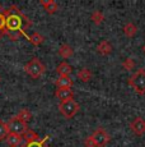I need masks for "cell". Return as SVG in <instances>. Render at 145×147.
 I'll return each mask as SVG.
<instances>
[{
  "label": "cell",
  "mask_w": 145,
  "mask_h": 147,
  "mask_svg": "<svg viewBox=\"0 0 145 147\" xmlns=\"http://www.w3.org/2000/svg\"><path fill=\"white\" fill-rule=\"evenodd\" d=\"M0 81H1V78H0Z\"/></svg>",
  "instance_id": "d4e9b609"
},
{
  "label": "cell",
  "mask_w": 145,
  "mask_h": 147,
  "mask_svg": "<svg viewBox=\"0 0 145 147\" xmlns=\"http://www.w3.org/2000/svg\"><path fill=\"white\" fill-rule=\"evenodd\" d=\"M122 67H124L126 70H132L134 68H135V60H134L132 58L124 59V61H122Z\"/></svg>",
  "instance_id": "603a6c76"
},
{
  "label": "cell",
  "mask_w": 145,
  "mask_h": 147,
  "mask_svg": "<svg viewBox=\"0 0 145 147\" xmlns=\"http://www.w3.org/2000/svg\"><path fill=\"white\" fill-rule=\"evenodd\" d=\"M55 83H56L57 88H71L72 87V80L69 76H59Z\"/></svg>",
  "instance_id": "30bf717a"
},
{
  "label": "cell",
  "mask_w": 145,
  "mask_h": 147,
  "mask_svg": "<svg viewBox=\"0 0 145 147\" xmlns=\"http://www.w3.org/2000/svg\"><path fill=\"white\" fill-rule=\"evenodd\" d=\"M72 54H74V51H72V49L69 46V45L64 44V45H61V46L59 47V55H60L63 59L70 58V56H72Z\"/></svg>",
  "instance_id": "2e32d148"
},
{
  "label": "cell",
  "mask_w": 145,
  "mask_h": 147,
  "mask_svg": "<svg viewBox=\"0 0 145 147\" xmlns=\"http://www.w3.org/2000/svg\"><path fill=\"white\" fill-rule=\"evenodd\" d=\"M24 72L32 77L33 80H38L40 77H42L46 72V67L42 61L38 58H32L29 61H27V64L24 65Z\"/></svg>",
  "instance_id": "3957f363"
},
{
  "label": "cell",
  "mask_w": 145,
  "mask_h": 147,
  "mask_svg": "<svg viewBox=\"0 0 145 147\" xmlns=\"http://www.w3.org/2000/svg\"><path fill=\"white\" fill-rule=\"evenodd\" d=\"M57 107H59L60 114L63 115L64 118H66V119H71V118L75 117V114L79 111L80 106L74 98H71V100H68V101H61Z\"/></svg>",
  "instance_id": "5b68a950"
},
{
  "label": "cell",
  "mask_w": 145,
  "mask_h": 147,
  "mask_svg": "<svg viewBox=\"0 0 145 147\" xmlns=\"http://www.w3.org/2000/svg\"><path fill=\"white\" fill-rule=\"evenodd\" d=\"M141 49H143V51H144V53H145V44H144V45H143V47H141Z\"/></svg>",
  "instance_id": "cb8c5ba5"
},
{
  "label": "cell",
  "mask_w": 145,
  "mask_h": 147,
  "mask_svg": "<svg viewBox=\"0 0 145 147\" xmlns=\"http://www.w3.org/2000/svg\"><path fill=\"white\" fill-rule=\"evenodd\" d=\"M27 38H28V41L32 45H35V46H38V45H41L45 41V37L42 35H40L38 32H33L31 36L28 35V37H27Z\"/></svg>",
  "instance_id": "e0dca14e"
},
{
  "label": "cell",
  "mask_w": 145,
  "mask_h": 147,
  "mask_svg": "<svg viewBox=\"0 0 145 147\" xmlns=\"http://www.w3.org/2000/svg\"><path fill=\"white\" fill-rule=\"evenodd\" d=\"M40 4L45 8V10L49 14H54L59 8L57 3L55 1V0H40Z\"/></svg>",
  "instance_id": "8fae6325"
},
{
  "label": "cell",
  "mask_w": 145,
  "mask_h": 147,
  "mask_svg": "<svg viewBox=\"0 0 145 147\" xmlns=\"http://www.w3.org/2000/svg\"><path fill=\"white\" fill-rule=\"evenodd\" d=\"M7 125H8V129H9V133L19 136V137H23V134L26 133L27 129H28L27 128V123L18 119L15 115L7 121Z\"/></svg>",
  "instance_id": "8992f818"
},
{
  "label": "cell",
  "mask_w": 145,
  "mask_h": 147,
  "mask_svg": "<svg viewBox=\"0 0 145 147\" xmlns=\"http://www.w3.org/2000/svg\"><path fill=\"white\" fill-rule=\"evenodd\" d=\"M49 140V136L43 138V140H38V141H33V142H27L23 147H49L46 146V142Z\"/></svg>",
  "instance_id": "d6986e66"
},
{
  "label": "cell",
  "mask_w": 145,
  "mask_h": 147,
  "mask_svg": "<svg viewBox=\"0 0 145 147\" xmlns=\"http://www.w3.org/2000/svg\"><path fill=\"white\" fill-rule=\"evenodd\" d=\"M23 138L27 141V142H33V141L41 140V138L38 137V134L36 133L35 131H32V129H27V132L23 134Z\"/></svg>",
  "instance_id": "ffe728a7"
},
{
  "label": "cell",
  "mask_w": 145,
  "mask_h": 147,
  "mask_svg": "<svg viewBox=\"0 0 145 147\" xmlns=\"http://www.w3.org/2000/svg\"><path fill=\"white\" fill-rule=\"evenodd\" d=\"M90 19L94 22L96 24H101L103 21H104V14H103L101 10H94L90 16Z\"/></svg>",
  "instance_id": "44dd1931"
},
{
  "label": "cell",
  "mask_w": 145,
  "mask_h": 147,
  "mask_svg": "<svg viewBox=\"0 0 145 147\" xmlns=\"http://www.w3.org/2000/svg\"><path fill=\"white\" fill-rule=\"evenodd\" d=\"M15 117L18 118V119H21L22 121H24V123H27V121L32 118V113H31L28 109H22V110H19V113Z\"/></svg>",
  "instance_id": "ac0fdd59"
},
{
  "label": "cell",
  "mask_w": 145,
  "mask_h": 147,
  "mask_svg": "<svg viewBox=\"0 0 145 147\" xmlns=\"http://www.w3.org/2000/svg\"><path fill=\"white\" fill-rule=\"evenodd\" d=\"M56 72H57L59 76H70L72 69H71L70 64H68L66 61H61V63L56 67Z\"/></svg>",
  "instance_id": "4fadbf2b"
},
{
  "label": "cell",
  "mask_w": 145,
  "mask_h": 147,
  "mask_svg": "<svg viewBox=\"0 0 145 147\" xmlns=\"http://www.w3.org/2000/svg\"><path fill=\"white\" fill-rule=\"evenodd\" d=\"M76 77L83 82H88V81H90L92 77H93V73H92L90 69H88V68H82V69L76 73Z\"/></svg>",
  "instance_id": "9a60e30c"
},
{
  "label": "cell",
  "mask_w": 145,
  "mask_h": 147,
  "mask_svg": "<svg viewBox=\"0 0 145 147\" xmlns=\"http://www.w3.org/2000/svg\"><path fill=\"white\" fill-rule=\"evenodd\" d=\"M130 129L134 134L136 136H143L145 133V120L143 118L138 117L135 118L130 123Z\"/></svg>",
  "instance_id": "52a82bcc"
},
{
  "label": "cell",
  "mask_w": 145,
  "mask_h": 147,
  "mask_svg": "<svg viewBox=\"0 0 145 147\" xmlns=\"http://www.w3.org/2000/svg\"><path fill=\"white\" fill-rule=\"evenodd\" d=\"M129 84L138 95L145 94V69H138L129 78Z\"/></svg>",
  "instance_id": "277c9868"
},
{
  "label": "cell",
  "mask_w": 145,
  "mask_h": 147,
  "mask_svg": "<svg viewBox=\"0 0 145 147\" xmlns=\"http://www.w3.org/2000/svg\"><path fill=\"white\" fill-rule=\"evenodd\" d=\"M4 14L7 18V32H26L33 24L17 5H12L9 9L4 10Z\"/></svg>",
  "instance_id": "6da1fadb"
},
{
  "label": "cell",
  "mask_w": 145,
  "mask_h": 147,
  "mask_svg": "<svg viewBox=\"0 0 145 147\" xmlns=\"http://www.w3.org/2000/svg\"><path fill=\"white\" fill-rule=\"evenodd\" d=\"M97 51H98V54H101V55H103V56L110 55V54L112 53V45L110 44L108 40H103L97 45Z\"/></svg>",
  "instance_id": "9c48e42d"
},
{
  "label": "cell",
  "mask_w": 145,
  "mask_h": 147,
  "mask_svg": "<svg viewBox=\"0 0 145 147\" xmlns=\"http://www.w3.org/2000/svg\"><path fill=\"white\" fill-rule=\"evenodd\" d=\"M5 141H7V143H8V147H21V145H22V137L15 136L13 133L8 134Z\"/></svg>",
  "instance_id": "7c38bea8"
},
{
  "label": "cell",
  "mask_w": 145,
  "mask_h": 147,
  "mask_svg": "<svg viewBox=\"0 0 145 147\" xmlns=\"http://www.w3.org/2000/svg\"><path fill=\"white\" fill-rule=\"evenodd\" d=\"M9 134V129H8V125L4 120L0 119V141L5 140L7 136Z\"/></svg>",
  "instance_id": "7402d4cb"
},
{
  "label": "cell",
  "mask_w": 145,
  "mask_h": 147,
  "mask_svg": "<svg viewBox=\"0 0 145 147\" xmlns=\"http://www.w3.org/2000/svg\"><path fill=\"white\" fill-rule=\"evenodd\" d=\"M55 96L60 101H68L74 98V92H72L71 88H57L55 91Z\"/></svg>",
  "instance_id": "ba28073f"
},
{
  "label": "cell",
  "mask_w": 145,
  "mask_h": 147,
  "mask_svg": "<svg viewBox=\"0 0 145 147\" xmlns=\"http://www.w3.org/2000/svg\"><path fill=\"white\" fill-rule=\"evenodd\" d=\"M110 133L104 128H97L89 137L85 138V147H106L110 142Z\"/></svg>",
  "instance_id": "7a4b0ae2"
},
{
  "label": "cell",
  "mask_w": 145,
  "mask_h": 147,
  "mask_svg": "<svg viewBox=\"0 0 145 147\" xmlns=\"http://www.w3.org/2000/svg\"><path fill=\"white\" fill-rule=\"evenodd\" d=\"M136 32H138V26L135 23H132V22H129V23H126L124 26V33L127 37H134L136 35Z\"/></svg>",
  "instance_id": "5bb4252c"
}]
</instances>
